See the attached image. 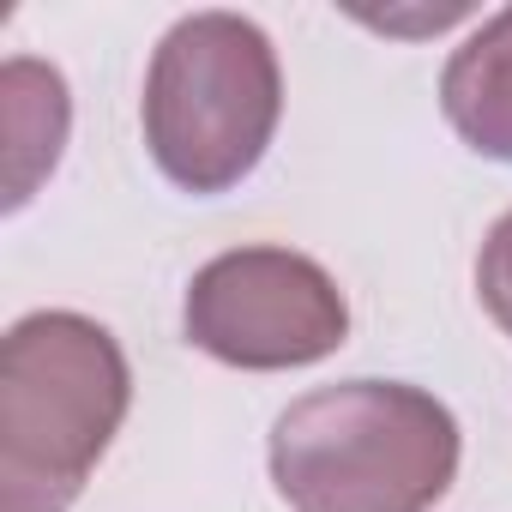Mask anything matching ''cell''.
Instances as JSON below:
<instances>
[{"label":"cell","mask_w":512,"mask_h":512,"mask_svg":"<svg viewBox=\"0 0 512 512\" xmlns=\"http://www.w3.org/2000/svg\"><path fill=\"white\" fill-rule=\"evenodd\" d=\"M458 458L452 416L404 386H344L278 422L272 470L302 512H422Z\"/></svg>","instance_id":"6da1fadb"},{"label":"cell","mask_w":512,"mask_h":512,"mask_svg":"<svg viewBox=\"0 0 512 512\" xmlns=\"http://www.w3.org/2000/svg\"><path fill=\"white\" fill-rule=\"evenodd\" d=\"M157 85L199 91V103L151 97V151L181 187L217 193L260 163L266 133L278 121V73H272L266 37L253 25L241 19L181 25L163 43Z\"/></svg>","instance_id":"7a4b0ae2"},{"label":"cell","mask_w":512,"mask_h":512,"mask_svg":"<svg viewBox=\"0 0 512 512\" xmlns=\"http://www.w3.org/2000/svg\"><path fill=\"white\" fill-rule=\"evenodd\" d=\"M446 109L488 157H512V13H500L446 73Z\"/></svg>","instance_id":"277c9868"},{"label":"cell","mask_w":512,"mask_h":512,"mask_svg":"<svg viewBox=\"0 0 512 512\" xmlns=\"http://www.w3.org/2000/svg\"><path fill=\"white\" fill-rule=\"evenodd\" d=\"M482 296H488V308L512 326V217L494 229V241H488V260H482Z\"/></svg>","instance_id":"5b68a950"},{"label":"cell","mask_w":512,"mask_h":512,"mask_svg":"<svg viewBox=\"0 0 512 512\" xmlns=\"http://www.w3.org/2000/svg\"><path fill=\"white\" fill-rule=\"evenodd\" d=\"M187 332L223 362L284 368L314 362L344 338V302L308 260L229 253L193 284Z\"/></svg>","instance_id":"3957f363"}]
</instances>
